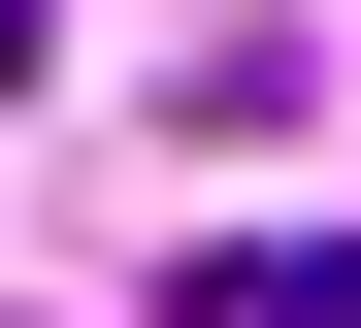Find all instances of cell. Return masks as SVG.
I'll return each instance as SVG.
<instances>
[{"label": "cell", "instance_id": "obj_1", "mask_svg": "<svg viewBox=\"0 0 361 328\" xmlns=\"http://www.w3.org/2000/svg\"><path fill=\"white\" fill-rule=\"evenodd\" d=\"M230 328H361V230H263V262H197Z\"/></svg>", "mask_w": 361, "mask_h": 328}, {"label": "cell", "instance_id": "obj_2", "mask_svg": "<svg viewBox=\"0 0 361 328\" xmlns=\"http://www.w3.org/2000/svg\"><path fill=\"white\" fill-rule=\"evenodd\" d=\"M33 66H66V0H0V99H33Z\"/></svg>", "mask_w": 361, "mask_h": 328}]
</instances>
